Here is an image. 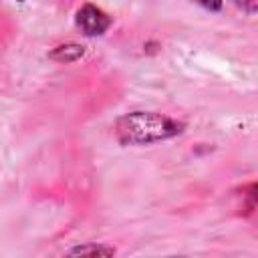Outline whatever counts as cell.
<instances>
[{
    "label": "cell",
    "mask_w": 258,
    "mask_h": 258,
    "mask_svg": "<svg viewBox=\"0 0 258 258\" xmlns=\"http://www.w3.org/2000/svg\"><path fill=\"white\" fill-rule=\"evenodd\" d=\"M183 131V123L153 111H135L117 119L115 133L125 145H145L169 139Z\"/></svg>",
    "instance_id": "obj_1"
},
{
    "label": "cell",
    "mask_w": 258,
    "mask_h": 258,
    "mask_svg": "<svg viewBox=\"0 0 258 258\" xmlns=\"http://www.w3.org/2000/svg\"><path fill=\"white\" fill-rule=\"evenodd\" d=\"M77 24L79 28L89 34V36H95V34H103L109 24H111V18L97 6L93 4H85L79 12H77Z\"/></svg>",
    "instance_id": "obj_2"
},
{
    "label": "cell",
    "mask_w": 258,
    "mask_h": 258,
    "mask_svg": "<svg viewBox=\"0 0 258 258\" xmlns=\"http://www.w3.org/2000/svg\"><path fill=\"white\" fill-rule=\"evenodd\" d=\"M83 46L81 44H60V46H56L52 52H50V58H54V60H64V62H73V60H77V58H81L83 56Z\"/></svg>",
    "instance_id": "obj_3"
},
{
    "label": "cell",
    "mask_w": 258,
    "mask_h": 258,
    "mask_svg": "<svg viewBox=\"0 0 258 258\" xmlns=\"http://www.w3.org/2000/svg\"><path fill=\"white\" fill-rule=\"evenodd\" d=\"M73 254H113V248L103 246H79L73 250Z\"/></svg>",
    "instance_id": "obj_4"
},
{
    "label": "cell",
    "mask_w": 258,
    "mask_h": 258,
    "mask_svg": "<svg viewBox=\"0 0 258 258\" xmlns=\"http://www.w3.org/2000/svg\"><path fill=\"white\" fill-rule=\"evenodd\" d=\"M234 2L248 12H256V8H258V0H234Z\"/></svg>",
    "instance_id": "obj_5"
},
{
    "label": "cell",
    "mask_w": 258,
    "mask_h": 258,
    "mask_svg": "<svg viewBox=\"0 0 258 258\" xmlns=\"http://www.w3.org/2000/svg\"><path fill=\"white\" fill-rule=\"evenodd\" d=\"M196 2L208 10H220L222 8V0H196Z\"/></svg>",
    "instance_id": "obj_6"
}]
</instances>
